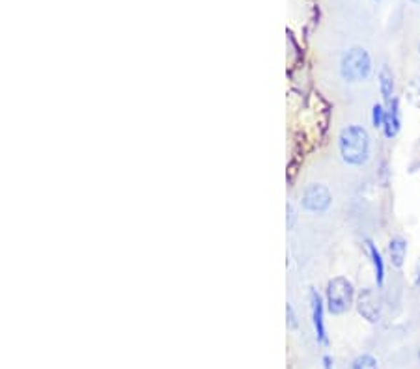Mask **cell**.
Here are the masks:
<instances>
[{
  "mask_svg": "<svg viewBox=\"0 0 420 369\" xmlns=\"http://www.w3.org/2000/svg\"><path fill=\"white\" fill-rule=\"evenodd\" d=\"M419 56H420V44H419Z\"/></svg>",
  "mask_w": 420,
  "mask_h": 369,
  "instance_id": "cell-18",
  "label": "cell"
},
{
  "mask_svg": "<svg viewBox=\"0 0 420 369\" xmlns=\"http://www.w3.org/2000/svg\"><path fill=\"white\" fill-rule=\"evenodd\" d=\"M419 358H420V350H419Z\"/></svg>",
  "mask_w": 420,
  "mask_h": 369,
  "instance_id": "cell-19",
  "label": "cell"
},
{
  "mask_svg": "<svg viewBox=\"0 0 420 369\" xmlns=\"http://www.w3.org/2000/svg\"><path fill=\"white\" fill-rule=\"evenodd\" d=\"M385 114H386V106L381 105V103H376L372 106V125L376 129H383V123H385Z\"/></svg>",
  "mask_w": 420,
  "mask_h": 369,
  "instance_id": "cell-12",
  "label": "cell"
},
{
  "mask_svg": "<svg viewBox=\"0 0 420 369\" xmlns=\"http://www.w3.org/2000/svg\"><path fill=\"white\" fill-rule=\"evenodd\" d=\"M355 300V288L348 278L336 276L329 280L327 289H325V306L327 312L333 315H342L353 306Z\"/></svg>",
  "mask_w": 420,
  "mask_h": 369,
  "instance_id": "cell-3",
  "label": "cell"
},
{
  "mask_svg": "<svg viewBox=\"0 0 420 369\" xmlns=\"http://www.w3.org/2000/svg\"><path fill=\"white\" fill-rule=\"evenodd\" d=\"M333 206V194L325 185L321 183H312L303 191V198H301V207L306 213L312 215H324Z\"/></svg>",
  "mask_w": 420,
  "mask_h": 369,
  "instance_id": "cell-4",
  "label": "cell"
},
{
  "mask_svg": "<svg viewBox=\"0 0 420 369\" xmlns=\"http://www.w3.org/2000/svg\"><path fill=\"white\" fill-rule=\"evenodd\" d=\"M321 362H324V369H333L334 365H333V358H331V356L329 355H325L324 358H321Z\"/></svg>",
  "mask_w": 420,
  "mask_h": 369,
  "instance_id": "cell-15",
  "label": "cell"
},
{
  "mask_svg": "<svg viewBox=\"0 0 420 369\" xmlns=\"http://www.w3.org/2000/svg\"><path fill=\"white\" fill-rule=\"evenodd\" d=\"M339 153L344 164L362 168L372 155V138L362 125H348L339 134Z\"/></svg>",
  "mask_w": 420,
  "mask_h": 369,
  "instance_id": "cell-1",
  "label": "cell"
},
{
  "mask_svg": "<svg viewBox=\"0 0 420 369\" xmlns=\"http://www.w3.org/2000/svg\"><path fill=\"white\" fill-rule=\"evenodd\" d=\"M386 252H389V259H391L392 267L401 268L407 256V241L404 237H392L386 245Z\"/></svg>",
  "mask_w": 420,
  "mask_h": 369,
  "instance_id": "cell-9",
  "label": "cell"
},
{
  "mask_svg": "<svg viewBox=\"0 0 420 369\" xmlns=\"http://www.w3.org/2000/svg\"><path fill=\"white\" fill-rule=\"evenodd\" d=\"M286 325L290 330H297L299 328V319H297V313H295L294 304H286Z\"/></svg>",
  "mask_w": 420,
  "mask_h": 369,
  "instance_id": "cell-13",
  "label": "cell"
},
{
  "mask_svg": "<svg viewBox=\"0 0 420 369\" xmlns=\"http://www.w3.org/2000/svg\"><path fill=\"white\" fill-rule=\"evenodd\" d=\"M351 369H379V365H377L376 356L364 353V355L357 356V358L353 360Z\"/></svg>",
  "mask_w": 420,
  "mask_h": 369,
  "instance_id": "cell-11",
  "label": "cell"
},
{
  "mask_svg": "<svg viewBox=\"0 0 420 369\" xmlns=\"http://www.w3.org/2000/svg\"><path fill=\"white\" fill-rule=\"evenodd\" d=\"M377 84H379V93H381L383 101L385 103H391L394 99V90H396V84H394V73L389 66H381L379 73H377Z\"/></svg>",
  "mask_w": 420,
  "mask_h": 369,
  "instance_id": "cell-8",
  "label": "cell"
},
{
  "mask_svg": "<svg viewBox=\"0 0 420 369\" xmlns=\"http://www.w3.org/2000/svg\"><path fill=\"white\" fill-rule=\"evenodd\" d=\"M366 248L368 254H370V261H372L374 274H376L377 288H383V283H385V259H383L379 248L370 239H366Z\"/></svg>",
  "mask_w": 420,
  "mask_h": 369,
  "instance_id": "cell-10",
  "label": "cell"
},
{
  "mask_svg": "<svg viewBox=\"0 0 420 369\" xmlns=\"http://www.w3.org/2000/svg\"><path fill=\"white\" fill-rule=\"evenodd\" d=\"M374 69L372 56L364 47H351L340 60V77L346 82H364Z\"/></svg>",
  "mask_w": 420,
  "mask_h": 369,
  "instance_id": "cell-2",
  "label": "cell"
},
{
  "mask_svg": "<svg viewBox=\"0 0 420 369\" xmlns=\"http://www.w3.org/2000/svg\"><path fill=\"white\" fill-rule=\"evenodd\" d=\"M401 129V112H400V101L394 97L391 103H386V114L385 123H383V133L386 138H394Z\"/></svg>",
  "mask_w": 420,
  "mask_h": 369,
  "instance_id": "cell-7",
  "label": "cell"
},
{
  "mask_svg": "<svg viewBox=\"0 0 420 369\" xmlns=\"http://www.w3.org/2000/svg\"><path fill=\"white\" fill-rule=\"evenodd\" d=\"M357 312L361 313L362 319L368 323H379L381 321L383 312V300L381 295L376 288H364L357 295Z\"/></svg>",
  "mask_w": 420,
  "mask_h": 369,
  "instance_id": "cell-5",
  "label": "cell"
},
{
  "mask_svg": "<svg viewBox=\"0 0 420 369\" xmlns=\"http://www.w3.org/2000/svg\"><path fill=\"white\" fill-rule=\"evenodd\" d=\"M415 288H420V261L416 263V268H415Z\"/></svg>",
  "mask_w": 420,
  "mask_h": 369,
  "instance_id": "cell-16",
  "label": "cell"
},
{
  "mask_svg": "<svg viewBox=\"0 0 420 369\" xmlns=\"http://www.w3.org/2000/svg\"><path fill=\"white\" fill-rule=\"evenodd\" d=\"M295 222H297V211H295L294 203H288L286 206V226H288V230H294Z\"/></svg>",
  "mask_w": 420,
  "mask_h": 369,
  "instance_id": "cell-14",
  "label": "cell"
},
{
  "mask_svg": "<svg viewBox=\"0 0 420 369\" xmlns=\"http://www.w3.org/2000/svg\"><path fill=\"white\" fill-rule=\"evenodd\" d=\"M409 2H413V4H420V0H409Z\"/></svg>",
  "mask_w": 420,
  "mask_h": 369,
  "instance_id": "cell-17",
  "label": "cell"
},
{
  "mask_svg": "<svg viewBox=\"0 0 420 369\" xmlns=\"http://www.w3.org/2000/svg\"><path fill=\"white\" fill-rule=\"evenodd\" d=\"M310 315H312V326H314L316 340L321 343V345H329V335L327 328H325V302L324 297L319 295L318 289H310Z\"/></svg>",
  "mask_w": 420,
  "mask_h": 369,
  "instance_id": "cell-6",
  "label": "cell"
}]
</instances>
